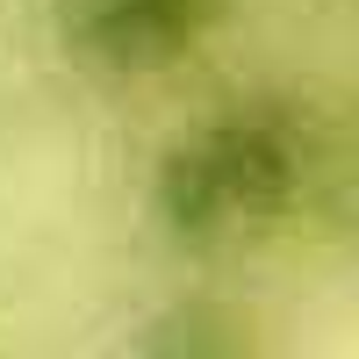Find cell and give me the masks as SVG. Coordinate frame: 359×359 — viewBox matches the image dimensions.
Wrapping results in <instances>:
<instances>
[{"instance_id":"obj_1","label":"cell","mask_w":359,"mask_h":359,"mask_svg":"<svg viewBox=\"0 0 359 359\" xmlns=\"http://www.w3.org/2000/svg\"><path fill=\"white\" fill-rule=\"evenodd\" d=\"M302 130L280 108H237L216 115L201 137H187L158 172V216L180 237H230L302 187Z\"/></svg>"},{"instance_id":"obj_2","label":"cell","mask_w":359,"mask_h":359,"mask_svg":"<svg viewBox=\"0 0 359 359\" xmlns=\"http://www.w3.org/2000/svg\"><path fill=\"white\" fill-rule=\"evenodd\" d=\"M216 8L223 0H65V43L94 65L151 72L194 50Z\"/></svg>"}]
</instances>
